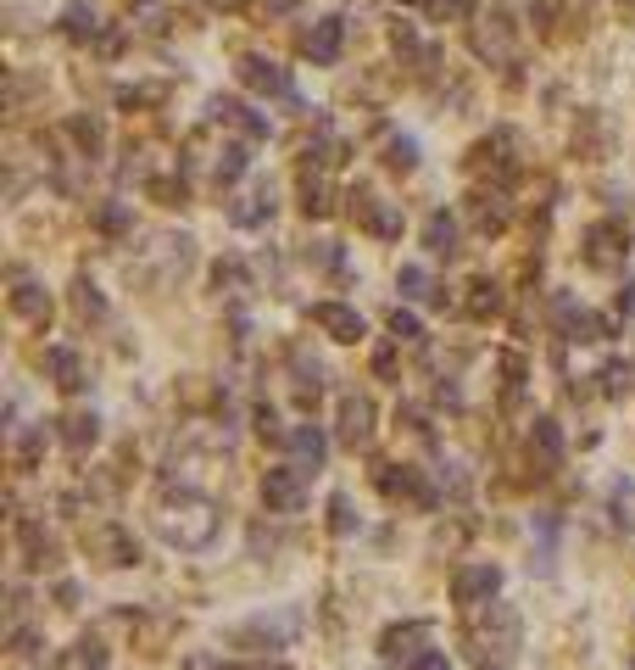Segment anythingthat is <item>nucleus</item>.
Masks as SVG:
<instances>
[{"label": "nucleus", "mask_w": 635, "mask_h": 670, "mask_svg": "<svg viewBox=\"0 0 635 670\" xmlns=\"http://www.w3.org/2000/svg\"><path fill=\"white\" fill-rule=\"evenodd\" d=\"M212 285H218V296H245L251 291V274H245L240 258H218L212 263Z\"/></svg>", "instance_id": "a19ab883"}, {"label": "nucleus", "mask_w": 635, "mask_h": 670, "mask_svg": "<svg viewBox=\"0 0 635 670\" xmlns=\"http://www.w3.org/2000/svg\"><path fill=\"white\" fill-rule=\"evenodd\" d=\"M40 648H45V642H40V631L18 620V626H12V653H18V659H40Z\"/></svg>", "instance_id": "8fccbe9b"}, {"label": "nucleus", "mask_w": 635, "mask_h": 670, "mask_svg": "<svg viewBox=\"0 0 635 670\" xmlns=\"http://www.w3.org/2000/svg\"><path fill=\"white\" fill-rule=\"evenodd\" d=\"M469 218H474V229H480V235H502V229L513 224L507 185H480V191L469 196Z\"/></svg>", "instance_id": "412c9836"}, {"label": "nucleus", "mask_w": 635, "mask_h": 670, "mask_svg": "<svg viewBox=\"0 0 635 670\" xmlns=\"http://www.w3.org/2000/svg\"><path fill=\"white\" fill-rule=\"evenodd\" d=\"M329 531L335 537H357L362 531V515H357L351 491H329Z\"/></svg>", "instance_id": "ea45409f"}, {"label": "nucleus", "mask_w": 635, "mask_h": 670, "mask_svg": "<svg viewBox=\"0 0 635 670\" xmlns=\"http://www.w3.org/2000/svg\"><path fill=\"white\" fill-rule=\"evenodd\" d=\"M207 123H212V129H223V134H240V140H251V145H262L267 134H274L267 112L245 107L240 96H212V101H207Z\"/></svg>", "instance_id": "9b49d317"}, {"label": "nucleus", "mask_w": 635, "mask_h": 670, "mask_svg": "<svg viewBox=\"0 0 635 670\" xmlns=\"http://www.w3.org/2000/svg\"><path fill=\"white\" fill-rule=\"evenodd\" d=\"M529 18H535L540 29H552V23L563 18V0H529Z\"/></svg>", "instance_id": "603ef678"}, {"label": "nucleus", "mask_w": 635, "mask_h": 670, "mask_svg": "<svg viewBox=\"0 0 635 670\" xmlns=\"http://www.w3.org/2000/svg\"><path fill=\"white\" fill-rule=\"evenodd\" d=\"M585 246V269H596V274H618L624 269V258L635 251V240H629V229H624V218H596V224H585V235H580Z\"/></svg>", "instance_id": "423d86ee"}, {"label": "nucleus", "mask_w": 635, "mask_h": 670, "mask_svg": "<svg viewBox=\"0 0 635 670\" xmlns=\"http://www.w3.org/2000/svg\"><path fill=\"white\" fill-rule=\"evenodd\" d=\"M7 280H12V291H7V302H12V313H18L23 324H34V329H45V324H51V313H56V307H51V291H45V280H34L29 269H12Z\"/></svg>", "instance_id": "dca6fc26"}, {"label": "nucleus", "mask_w": 635, "mask_h": 670, "mask_svg": "<svg viewBox=\"0 0 635 670\" xmlns=\"http://www.w3.org/2000/svg\"><path fill=\"white\" fill-rule=\"evenodd\" d=\"M285 358H291V386H296V402H302V408H318V397H324V380H329L324 358H313L302 342H296Z\"/></svg>", "instance_id": "5701e85b"}, {"label": "nucleus", "mask_w": 635, "mask_h": 670, "mask_svg": "<svg viewBox=\"0 0 635 670\" xmlns=\"http://www.w3.org/2000/svg\"><path fill=\"white\" fill-rule=\"evenodd\" d=\"M307 469H296V464H280V469H267L262 475V509L267 515H302L307 509Z\"/></svg>", "instance_id": "ddd939ff"}, {"label": "nucleus", "mask_w": 635, "mask_h": 670, "mask_svg": "<svg viewBox=\"0 0 635 670\" xmlns=\"http://www.w3.org/2000/svg\"><path fill=\"white\" fill-rule=\"evenodd\" d=\"M302 263L318 269V274H346V251H340L335 240H313V246L302 251Z\"/></svg>", "instance_id": "37998d69"}, {"label": "nucleus", "mask_w": 635, "mask_h": 670, "mask_svg": "<svg viewBox=\"0 0 635 670\" xmlns=\"http://www.w3.org/2000/svg\"><path fill=\"white\" fill-rule=\"evenodd\" d=\"M463 653L474 670H513L518 664V648H524V620L513 604H480V609H463V631H458Z\"/></svg>", "instance_id": "f03ea898"}, {"label": "nucleus", "mask_w": 635, "mask_h": 670, "mask_svg": "<svg viewBox=\"0 0 635 670\" xmlns=\"http://www.w3.org/2000/svg\"><path fill=\"white\" fill-rule=\"evenodd\" d=\"M424 251H429V258H458V251H463V218L458 213H446V207H435L429 218H424Z\"/></svg>", "instance_id": "393cba45"}, {"label": "nucleus", "mask_w": 635, "mask_h": 670, "mask_svg": "<svg viewBox=\"0 0 635 670\" xmlns=\"http://www.w3.org/2000/svg\"><path fill=\"white\" fill-rule=\"evenodd\" d=\"M385 329L396 335L402 347H413V353L424 347V318H418L413 307H391V313H385Z\"/></svg>", "instance_id": "58836bf2"}, {"label": "nucleus", "mask_w": 635, "mask_h": 670, "mask_svg": "<svg viewBox=\"0 0 635 670\" xmlns=\"http://www.w3.org/2000/svg\"><path fill=\"white\" fill-rule=\"evenodd\" d=\"M463 313H469V318H496V313H502V285L480 274V280L469 285V302H463Z\"/></svg>", "instance_id": "e433bc0d"}, {"label": "nucleus", "mask_w": 635, "mask_h": 670, "mask_svg": "<svg viewBox=\"0 0 635 670\" xmlns=\"http://www.w3.org/2000/svg\"><path fill=\"white\" fill-rule=\"evenodd\" d=\"M618 313H624V318H629V313H635V285H629V280H624V285H618Z\"/></svg>", "instance_id": "4d7b16f0"}, {"label": "nucleus", "mask_w": 635, "mask_h": 670, "mask_svg": "<svg viewBox=\"0 0 635 670\" xmlns=\"http://www.w3.org/2000/svg\"><path fill=\"white\" fill-rule=\"evenodd\" d=\"M196 263V240L190 235H156L145 246V258H140V280L151 285H173V280H185Z\"/></svg>", "instance_id": "0eeeda50"}, {"label": "nucleus", "mask_w": 635, "mask_h": 670, "mask_svg": "<svg viewBox=\"0 0 635 670\" xmlns=\"http://www.w3.org/2000/svg\"><path fill=\"white\" fill-rule=\"evenodd\" d=\"M274 213H280V196H274V185H251L240 202H229V224L234 229H267L274 224Z\"/></svg>", "instance_id": "4be33fe9"}, {"label": "nucleus", "mask_w": 635, "mask_h": 670, "mask_svg": "<svg viewBox=\"0 0 635 670\" xmlns=\"http://www.w3.org/2000/svg\"><path fill=\"white\" fill-rule=\"evenodd\" d=\"M563 425L552 413H535L529 419V464H535V475H558L563 469Z\"/></svg>", "instance_id": "f3484780"}, {"label": "nucleus", "mask_w": 635, "mask_h": 670, "mask_svg": "<svg viewBox=\"0 0 635 670\" xmlns=\"http://www.w3.org/2000/svg\"><path fill=\"white\" fill-rule=\"evenodd\" d=\"M234 78L245 84L251 96H262V101H285V107H302L291 67H280L274 56H256V51H245V56L234 62Z\"/></svg>", "instance_id": "20e7f679"}, {"label": "nucleus", "mask_w": 635, "mask_h": 670, "mask_svg": "<svg viewBox=\"0 0 635 670\" xmlns=\"http://www.w3.org/2000/svg\"><path fill=\"white\" fill-rule=\"evenodd\" d=\"M67 134H73V145H78L84 162H96L107 151V129H101V118H89V112H73L67 118Z\"/></svg>", "instance_id": "2f4dec72"}, {"label": "nucleus", "mask_w": 635, "mask_h": 670, "mask_svg": "<svg viewBox=\"0 0 635 670\" xmlns=\"http://www.w3.org/2000/svg\"><path fill=\"white\" fill-rule=\"evenodd\" d=\"M207 7H212V12H240L245 0H207Z\"/></svg>", "instance_id": "bf43d9fd"}, {"label": "nucleus", "mask_w": 635, "mask_h": 670, "mask_svg": "<svg viewBox=\"0 0 635 670\" xmlns=\"http://www.w3.org/2000/svg\"><path fill=\"white\" fill-rule=\"evenodd\" d=\"M107 659H112V653H107V642H101V637H78V642L62 653V664H67V670H107Z\"/></svg>", "instance_id": "f704fd0d"}, {"label": "nucleus", "mask_w": 635, "mask_h": 670, "mask_svg": "<svg viewBox=\"0 0 635 670\" xmlns=\"http://www.w3.org/2000/svg\"><path fill=\"white\" fill-rule=\"evenodd\" d=\"M73 313H78L84 324H89V318H107V296H101L96 280H84V274L73 280Z\"/></svg>", "instance_id": "79ce46f5"}, {"label": "nucleus", "mask_w": 635, "mask_h": 670, "mask_svg": "<svg viewBox=\"0 0 635 670\" xmlns=\"http://www.w3.org/2000/svg\"><path fill=\"white\" fill-rule=\"evenodd\" d=\"M262 12H274V18H291V12H296V0H262Z\"/></svg>", "instance_id": "13d9d810"}, {"label": "nucleus", "mask_w": 635, "mask_h": 670, "mask_svg": "<svg viewBox=\"0 0 635 670\" xmlns=\"http://www.w3.org/2000/svg\"><path fill=\"white\" fill-rule=\"evenodd\" d=\"M435 637V620H396V626H385L380 631V659H418L424 648L418 642H429Z\"/></svg>", "instance_id": "b1692460"}, {"label": "nucleus", "mask_w": 635, "mask_h": 670, "mask_svg": "<svg viewBox=\"0 0 635 670\" xmlns=\"http://www.w3.org/2000/svg\"><path fill=\"white\" fill-rule=\"evenodd\" d=\"M251 425H256L262 442H274V447H285V436H291V425H280V408L274 402H256L251 408Z\"/></svg>", "instance_id": "a18cd8bd"}, {"label": "nucleus", "mask_w": 635, "mask_h": 670, "mask_svg": "<svg viewBox=\"0 0 635 670\" xmlns=\"http://www.w3.org/2000/svg\"><path fill=\"white\" fill-rule=\"evenodd\" d=\"M280 548V537L267 531V526H251V559H262V553H274Z\"/></svg>", "instance_id": "6e6d98bb"}, {"label": "nucleus", "mask_w": 635, "mask_h": 670, "mask_svg": "<svg viewBox=\"0 0 635 670\" xmlns=\"http://www.w3.org/2000/svg\"><path fill=\"white\" fill-rule=\"evenodd\" d=\"M552 324H558L563 342H607V335H613V324L602 313H591L585 302H574L569 291L552 296Z\"/></svg>", "instance_id": "4468645a"}, {"label": "nucleus", "mask_w": 635, "mask_h": 670, "mask_svg": "<svg viewBox=\"0 0 635 670\" xmlns=\"http://www.w3.org/2000/svg\"><path fill=\"white\" fill-rule=\"evenodd\" d=\"M396 291H402V302H424V307H451L446 285H435L424 263H402V269H396Z\"/></svg>", "instance_id": "c756f323"}, {"label": "nucleus", "mask_w": 635, "mask_h": 670, "mask_svg": "<svg viewBox=\"0 0 635 670\" xmlns=\"http://www.w3.org/2000/svg\"><path fill=\"white\" fill-rule=\"evenodd\" d=\"M285 453H291V464H296V469L318 475V469H324V458H329V436H324L318 425H291Z\"/></svg>", "instance_id": "c85d7f7f"}, {"label": "nucleus", "mask_w": 635, "mask_h": 670, "mask_svg": "<svg viewBox=\"0 0 635 670\" xmlns=\"http://www.w3.org/2000/svg\"><path fill=\"white\" fill-rule=\"evenodd\" d=\"M302 609H274V615H251V620H240L234 631H229V648H240V653H280V648H291L296 637H302Z\"/></svg>", "instance_id": "7ed1b4c3"}, {"label": "nucleus", "mask_w": 635, "mask_h": 670, "mask_svg": "<svg viewBox=\"0 0 635 670\" xmlns=\"http://www.w3.org/2000/svg\"><path fill=\"white\" fill-rule=\"evenodd\" d=\"M502 564H458V575H451V604L458 609H480V604H496L502 598Z\"/></svg>", "instance_id": "f8f14e48"}, {"label": "nucleus", "mask_w": 635, "mask_h": 670, "mask_svg": "<svg viewBox=\"0 0 635 670\" xmlns=\"http://www.w3.org/2000/svg\"><path fill=\"white\" fill-rule=\"evenodd\" d=\"M469 40H474V51H480L485 62H513V23H507V12L480 18V23L469 29Z\"/></svg>", "instance_id": "bb28decb"}, {"label": "nucleus", "mask_w": 635, "mask_h": 670, "mask_svg": "<svg viewBox=\"0 0 635 670\" xmlns=\"http://www.w3.org/2000/svg\"><path fill=\"white\" fill-rule=\"evenodd\" d=\"M346 213H351V224H362L374 240H402V229H407L402 207L385 202L374 185H351V191H346Z\"/></svg>", "instance_id": "39448f33"}, {"label": "nucleus", "mask_w": 635, "mask_h": 670, "mask_svg": "<svg viewBox=\"0 0 635 670\" xmlns=\"http://www.w3.org/2000/svg\"><path fill=\"white\" fill-rule=\"evenodd\" d=\"M56 34L73 40V45H96L107 34V23H101V12L89 7V0H67V7L56 12Z\"/></svg>", "instance_id": "a878e982"}, {"label": "nucleus", "mask_w": 635, "mask_h": 670, "mask_svg": "<svg viewBox=\"0 0 635 670\" xmlns=\"http://www.w3.org/2000/svg\"><path fill=\"white\" fill-rule=\"evenodd\" d=\"M374 486L385 491V502H407V509H440V491L429 486V475L418 464H374Z\"/></svg>", "instance_id": "6e6552de"}, {"label": "nucleus", "mask_w": 635, "mask_h": 670, "mask_svg": "<svg viewBox=\"0 0 635 670\" xmlns=\"http://www.w3.org/2000/svg\"><path fill=\"white\" fill-rule=\"evenodd\" d=\"M296 207L302 218H329L335 213V191L324 174H313V162H302V174H296Z\"/></svg>", "instance_id": "7c9ffc66"}, {"label": "nucleus", "mask_w": 635, "mask_h": 670, "mask_svg": "<svg viewBox=\"0 0 635 670\" xmlns=\"http://www.w3.org/2000/svg\"><path fill=\"white\" fill-rule=\"evenodd\" d=\"M374 375L380 380H402V342L396 335H385V342L374 347Z\"/></svg>", "instance_id": "de8ad7c7"}, {"label": "nucleus", "mask_w": 635, "mask_h": 670, "mask_svg": "<svg viewBox=\"0 0 635 670\" xmlns=\"http://www.w3.org/2000/svg\"><path fill=\"white\" fill-rule=\"evenodd\" d=\"M307 318L329 335V342H340V347H357L362 335H369L362 313H357V307H346V302H313V307H307Z\"/></svg>", "instance_id": "6ab92c4d"}, {"label": "nucleus", "mask_w": 635, "mask_h": 670, "mask_svg": "<svg viewBox=\"0 0 635 670\" xmlns=\"http://www.w3.org/2000/svg\"><path fill=\"white\" fill-rule=\"evenodd\" d=\"M407 670H451V659H446V648H424L418 659H407Z\"/></svg>", "instance_id": "864d4df0"}, {"label": "nucleus", "mask_w": 635, "mask_h": 670, "mask_svg": "<svg viewBox=\"0 0 635 670\" xmlns=\"http://www.w3.org/2000/svg\"><path fill=\"white\" fill-rule=\"evenodd\" d=\"M429 12H435L440 23H446V18H451V23H469V18H474V0H435Z\"/></svg>", "instance_id": "3c124183"}, {"label": "nucleus", "mask_w": 635, "mask_h": 670, "mask_svg": "<svg viewBox=\"0 0 635 670\" xmlns=\"http://www.w3.org/2000/svg\"><path fill=\"white\" fill-rule=\"evenodd\" d=\"M629 375H635V369H629L624 358H613V364H602V369H596V380H602V391H607V397H624V391H629Z\"/></svg>", "instance_id": "09e8293b"}, {"label": "nucleus", "mask_w": 635, "mask_h": 670, "mask_svg": "<svg viewBox=\"0 0 635 670\" xmlns=\"http://www.w3.org/2000/svg\"><path fill=\"white\" fill-rule=\"evenodd\" d=\"M374 431H380L374 397L346 391V397H340V408H335V442H340L346 453H369V447H374Z\"/></svg>", "instance_id": "9d476101"}, {"label": "nucleus", "mask_w": 635, "mask_h": 670, "mask_svg": "<svg viewBox=\"0 0 635 670\" xmlns=\"http://www.w3.org/2000/svg\"><path fill=\"white\" fill-rule=\"evenodd\" d=\"M18 559H23V570H34V575L62 570V537L45 531V520H18Z\"/></svg>", "instance_id": "2eb2a0df"}, {"label": "nucleus", "mask_w": 635, "mask_h": 670, "mask_svg": "<svg viewBox=\"0 0 635 670\" xmlns=\"http://www.w3.org/2000/svg\"><path fill=\"white\" fill-rule=\"evenodd\" d=\"M84 553L96 559L101 570H134L140 564V537L118 520H96L84 531Z\"/></svg>", "instance_id": "1a4fd4ad"}, {"label": "nucleus", "mask_w": 635, "mask_h": 670, "mask_svg": "<svg viewBox=\"0 0 635 670\" xmlns=\"http://www.w3.org/2000/svg\"><path fill=\"white\" fill-rule=\"evenodd\" d=\"M346 151H351V145L329 129V118H318V134H313V145H307V162H318V168H340Z\"/></svg>", "instance_id": "72a5a7b5"}, {"label": "nucleus", "mask_w": 635, "mask_h": 670, "mask_svg": "<svg viewBox=\"0 0 635 670\" xmlns=\"http://www.w3.org/2000/svg\"><path fill=\"white\" fill-rule=\"evenodd\" d=\"M218 526H223V509H218L207 491H196V486L162 491L151 502V531L167 548H178V553H207L218 542Z\"/></svg>", "instance_id": "f257e3e1"}, {"label": "nucleus", "mask_w": 635, "mask_h": 670, "mask_svg": "<svg viewBox=\"0 0 635 670\" xmlns=\"http://www.w3.org/2000/svg\"><path fill=\"white\" fill-rule=\"evenodd\" d=\"M145 196H151L156 207H185V202H190V185L178 180V174H151V180H145Z\"/></svg>", "instance_id": "4c0bfd02"}, {"label": "nucleus", "mask_w": 635, "mask_h": 670, "mask_svg": "<svg viewBox=\"0 0 635 670\" xmlns=\"http://www.w3.org/2000/svg\"><path fill=\"white\" fill-rule=\"evenodd\" d=\"M340 45H346V18L329 12V18H313V29L302 34V56L313 67H335L340 62Z\"/></svg>", "instance_id": "aec40b11"}, {"label": "nucleus", "mask_w": 635, "mask_h": 670, "mask_svg": "<svg viewBox=\"0 0 635 670\" xmlns=\"http://www.w3.org/2000/svg\"><path fill=\"white\" fill-rule=\"evenodd\" d=\"M218 670H285V664H218Z\"/></svg>", "instance_id": "052dcab7"}, {"label": "nucleus", "mask_w": 635, "mask_h": 670, "mask_svg": "<svg viewBox=\"0 0 635 670\" xmlns=\"http://www.w3.org/2000/svg\"><path fill=\"white\" fill-rule=\"evenodd\" d=\"M51 425H56V442H62L73 458H84V453L101 447V413H96V408H67L62 419H51Z\"/></svg>", "instance_id": "a211bd4d"}, {"label": "nucleus", "mask_w": 635, "mask_h": 670, "mask_svg": "<svg viewBox=\"0 0 635 670\" xmlns=\"http://www.w3.org/2000/svg\"><path fill=\"white\" fill-rule=\"evenodd\" d=\"M89 224H96L107 240H129V235H134V213H129V202H96Z\"/></svg>", "instance_id": "473e14b6"}, {"label": "nucleus", "mask_w": 635, "mask_h": 670, "mask_svg": "<svg viewBox=\"0 0 635 670\" xmlns=\"http://www.w3.org/2000/svg\"><path fill=\"white\" fill-rule=\"evenodd\" d=\"M12 453H18V469H23V475H29V469H40V458H45V425H34V431H23Z\"/></svg>", "instance_id": "49530a36"}, {"label": "nucleus", "mask_w": 635, "mask_h": 670, "mask_svg": "<svg viewBox=\"0 0 635 670\" xmlns=\"http://www.w3.org/2000/svg\"><path fill=\"white\" fill-rule=\"evenodd\" d=\"M380 162L391 168V174H418V140L413 134H391L385 151H380Z\"/></svg>", "instance_id": "c9c22d12"}, {"label": "nucleus", "mask_w": 635, "mask_h": 670, "mask_svg": "<svg viewBox=\"0 0 635 670\" xmlns=\"http://www.w3.org/2000/svg\"><path fill=\"white\" fill-rule=\"evenodd\" d=\"M45 369H51V386L62 391V397H78L84 386H89V369H84V358H78V347H51L45 353Z\"/></svg>", "instance_id": "cd10ccee"}, {"label": "nucleus", "mask_w": 635, "mask_h": 670, "mask_svg": "<svg viewBox=\"0 0 635 670\" xmlns=\"http://www.w3.org/2000/svg\"><path fill=\"white\" fill-rule=\"evenodd\" d=\"M84 604V586L78 581H56V609H78Z\"/></svg>", "instance_id": "5fc2aeb1"}, {"label": "nucleus", "mask_w": 635, "mask_h": 670, "mask_svg": "<svg viewBox=\"0 0 635 670\" xmlns=\"http://www.w3.org/2000/svg\"><path fill=\"white\" fill-rule=\"evenodd\" d=\"M162 101H167V84H123V90H118V107H123V112L162 107Z\"/></svg>", "instance_id": "c03bdc74"}, {"label": "nucleus", "mask_w": 635, "mask_h": 670, "mask_svg": "<svg viewBox=\"0 0 635 670\" xmlns=\"http://www.w3.org/2000/svg\"><path fill=\"white\" fill-rule=\"evenodd\" d=\"M624 7H635V0H624Z\"/></svg>", "instance_id": "680f3d73"}]
</instances>
